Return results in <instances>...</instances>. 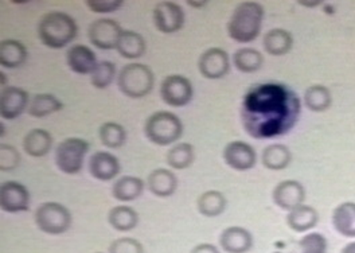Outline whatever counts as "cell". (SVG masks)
<instances>
[{"label": "cell", "mask_w": 355, "mask_h": 253, "mask_svg": "<svg viewBox=\"0 0 355 253\" xmlns=\"http://www.w3.org/2000/svg\"><path fill=\"white\" fill-rule=\"evenodd\" d=\"M299 111L295 93L277 85H261L245 97L241 119L250 137L272 138L291 130Z\"/></svg>", "instance_id": "1"}, {"label": "cell", "mask_w": 355, "mask_h": 253, "mask_svg": "<svg viewBox=\"0 0 355 253\" xmlns=\"http://www.w3.org/2000/svg\"><path fill=\"white\" fill-rule=\"evenodd\" d=\"M264 17L266 10L260 3H240L227 22L229 37L240 44L253 42L260 35Z\"/></svg>", "instance_id": "2"}, {"label": "cell", "mask_w": 355, "mask_h": 253, "mask_svg": "<svg viewBox=\"0 0 355 253\" xmlns=\"http://www.w3.org/2000/svg\"><path fill=\"white\" fill-rule=\"evenodd\" d=\"M76 21L62 11H50L44 14L38 24V37L44 46L62 49L77 35Z\"/></svg>", "instance_id": "3"}, {"label": "cell", "mask_w": 355, "mask_h": 253, "mask_svg": "<svg viewBox=\"0 0 355 253\" xmlns=\"http://www.w3.org/2000/svg\"><path fill=\"white\" fill-rule=\"evenodd\" d=\"M117 85L123 94L130 98H141L154 89V71L143 64H128L120 70Z\"/></svg>", "instance_id": "4"}, {"label": "cell", "mask_w": 355, "mask_h": 253, "mask_svg": "<svg viewBox=\"0 0 355 253\" xmlns=\"http://www.w3.org/2000/svg\"><path fill=\"white\" fill-rule=\"evenodd\" d=\"M183 124L175 114L159 111L150 116L144 125L147 139L157 146H170L180 139Z\"/></svg>", "instance_id": "5"}, {"label": "cell", "mask_w": 355, "mask_h": 253, "mask_svg": "<svg viewBox=\"0 0 355 253\" xmlns=\"http://www.w3.org/2000/svg\"><path fill=\"white\" fill-rule=\"evenodd\" d=\"M89 151V143L80 138L62 140L55 148V164L67 175H76L83 170Z\"/></svg>", "instance_id": "6"}, {"label": "cell", "mask_w": 355, "mask_h": 253, "mask_svg": "<svg viewBox=\"0 0 355 253\" xmlns=\"http://www.w3.org/2000/svg\"><path fill=\"white\" fill-rule=\"evenodd\" d=\"M35 224L47 234H62L71 227V213L58 202H44L35 210Z\"/></svg>", "instance_id": "7"}, {"label": "cell", "mask_w": 355, "mask_h": 253, "mask_svg": "<svg viewBox=\"0 0 355 253\" xmlns=\"http://www.w3.org/2000/svg\"><path fill=\"white\" fill-rule=\"evenodd\" d=\"M193 93L191 81L180 74H171L160 84L162 100L170 107L180 108L187 105L193 98Z\"/></svg>", "instance_id": "8"}, {"label": "cell", "mask_w": 355, "mask_h": 253, "mask_svg": "<svg viewBox=\"0 0 355 253\" xmlns=\"http://www.w3.org/2000/svg\"><path fill=\"white\" fill-rule=\"evenodd\" d=\"M124 30L116 21L101 18L89 26V41L93 46L101 50L116 49Z\"/></svg>", "instance_id": "9"}, {"label": "cell", "mask_w": 355, "mask_h": 253, "mask_svg": "<svg viewBox=\"0 0 355 253\" xmlns=\"http://www.w3.org/2000/svg\"><path fill=\"white\" fill-rule=\"evenodd\" d=\"M186 21L183 8L174 1H160L154 8V24L163 34L179 31Z\"/></svg>", "instance_id": "10"}, {"label": "cell", "mask_w": 355, "mask_h": 253, "mask_svg": "<svg viewBox=\"0 0 355 253\" xmlns=\"http://www.w3.org/2000/svg\"><path fill=\"white\" fill-rule=\"evenodd\" d=\"M198 69L207 80H220L230 70L229 54L220 47H210L200 54Z\"/></svg>", "instance_id": "11"}, {"label": "cell", "mask_w": 355, "mask_h": 253, "mask_svg": "<svg viewBox=\"0 0 355 253\" xmlns=\"http://www.w3.org/2000/svg\"><path fill=\"white\" fill-rule=\"evenodd\" d=\"M0 207L7 213H21L30 209V193L24 184L7 181L0 186Z\"/></svg>", "instance_id": "12"}, {"label": "cell", "mask_w": 355, "mask_h": 253, "mask_svg": "<svg viewBox=\"0 0 355 253\" xmlns=\"http://www.w3.org/2000/svg\"><path fill=\"white\" fill-rule=\"evenodd\" d=\"M223 159L229 167L237 171H246L256 166L257 155L250 144L241 140H236L225 146Z\"/></svg>", "instance_id": "13"}, {"label": "cell", "mask_w": 355, "mask_h": 253, "mask_svg": "<svg viewBox=\"0 0 355 253\" xmlns=\"http://www.w3.org/2000/svg\"><path fill=\"white\" fill-rule=\"evenodd\" d=\"M272 198L273 202L280 209L291 211L295 207L303 205L306 200V190L300 182L288 180L280 182L273 189Z\"/></svg>", "instance_id": "14"}, {"label": "cell", "mask_w": 355, "mask_h": 253, "mask_svg": "<svg viewBox=\"0 0 355 253\" xmlns=\"http://www.w3.org/2000/svg\"><path fill=\"white\" fill-rule=\"evenodd\" d=\"M28 104V93L22 88L6 87L0 93V115L4 120H14L22 115Z\"/></svg>", "instance_id": "15"}, {"label": "cell", "mask_w": 355, "mask_h": 253, "mask_svg": "<svg viewBox=\"0 0 355 253\" xmlns=\"http://www.w3.org/2000/svg\"><path fill=\"white\" fill-rule=\"evenodd\" d=\"M89 173L98 181H112L120 173V162L108 151H97L89 159Z\"/></svg>", "instance_id": "16"}, {"label": "cell", "mask_w": 355, "mask_h": 253, "mask_svg": "<svg viewBox=\"0 0 355 253\" xmlns=\"http://www.w3.org/2000/svg\"><path fill=\"white\" fill-rule=\"evenodd\" d=\"M220 244L226 253H248L253 248V236L241 227H230L222 232Z\"/></svg>", "instance_id": "17"}, {"label": "cell", "mask_w": 355, "mask_h": 253, "mask_svg": "<svg viewBox=\"0 0 355 253\" xmlns=\"http://www.w3.org/2000/svg\"><path fill=\"white\" fill-rule=\"evenodd\" d=\"M67 67L77 74H92L97 67L94 51L85 45H74L67 50Z\"/></svg>", "instance_id": "18"}, {"label": "cell", "mask_w": 355, "mask_h": 253, "mask_svg": "<svg viewBox=\"0 0 355 253\" xmlns=\"http://www.w3.org/2000/svg\"><path fill=\"white\" fill-rule=\"evenodd\" d=\"M147 184L154 195L159 198H167L177 191V175L167 168H156L148 175Z\"/></svg>", "instance_id": "19"}, {"label": "cell", "mask_w": 355, "mask_h": 253, "mask_svg": "<svg viewBox=\"0 0 355 253\" xmlns=\"http://www.w3.org/2000/svg\"><path fill=\"white\" fill-rule=\"evenodd\" d=\"M27 49L17 40H6L0 42V65L6 69L21 68L27 60Z\"/></svg>", "instance_id": "20"}, {"label": "cell", "mask_w": 355, "mask_h": 253, "mask_svg": "<svg viewBox=\"0 0 355 253\" xmlns=\"http://www.w3.org/2000/svg\"><path fill=\"white\" fill-rule=\"evenodd\" d=\"M53 146V137L49 131L42 128H34L23 139V150L27 155L34 158H42Z\"/></svg>", "instance_id": "21"}, {"label": "cell", "mask_w": 355, "mask_h": 253, "mask_svg": "<svg viewBox=\"0 0 355 253\" xmlns=\"http://www.w3.org/2000/svg\"><path fill=\"white\" fill-rule=\"evenodd\" d=\"M263 45L266 53L275 57L286 55L293 46L292 34L284 28H272L264 35Z\"/></svg>", "instance_id": "22"}, {"label": "cell", "mask_w": 355, "mask_h": 253, "mask_svg": "<svg viewBox=\"0 0 355 253\" xmlns=\"http://www.w3.org/2000/svg\"><path fill=\"white\" fill-rule=\"evenodd\" d=\"M335 230L349 238H355V202H343L334 209Z\"/></svg>", "instance_id": "23"}, {"label": "cell", "mask_w": 355, "mask_h": 253, "mask_svg": "<svg viewBox=\"0 0 355 253\" xmlns=\"http://www.w3.org/2000/svg\"><path fill=\"white\" fill-rule=\"evenodd\" d=\"M319 221V214L312 207L300 205L291 210L287 216V224L293 232L302 233L316 227Z\"/></svg>", "instance_id": "24"}, {"label": "cell", "mask_w": 355, "mask_h": 253, "mask_svg": "<svg viewBox=\"0 0 355 253\" xmlns=\"http://www.w3.org/2000/svg\"><path fill=\"white\" fill-rule=\"evenodd\" d=\"M144 191V182L137 177L125 175L116 181L112 189V194L117 201L131 202L137 200Z\"/></svg>", "instance_id": "25"}, {"label": "cell", "mask_w": 355, "mask_h": 253, "mask_svg": "<svg viewBox=\"0 0 355 253\" xmlns=\"http://www.w3.org/2000/svg\"><path fill=\"white\" fill-rule=\"evenodd\" d=\"M62 108H64V104L54 94L41 93V94H35L33 97V100L30 101L27 112H28V115L33 116V117L41 119V117L57 114Z\"/></svg>", "instance_id": "26"}, {"label": "cell", "mask_w": 355, "mask_h": 253, "mask_svg": "<svg viewBox=\"0 0 355 253\" xmlns=\"http://www.w3.org/2000/svg\"><path fill=\"white\" fill-rule=\"evenodd\" d=\"M116 49L121 57L128 60H136L143 57V54L147 50V44L143 35L135 31H124Z\"/></svg>", "instance_id": "27"}, {"label": "cell", "mask_w": 355, "mask_h": 253, "mask_svg": "<svg viewBox=\"0 0 355 253\" xmlns=\"http://www.w3.org/2000/svg\"><path fill=\"white\" fill-rule=\"evenodd\" d=\"M227 201L221 191L209 190L205 191L197 200V209L202 216L213 218L218 217L225 211Z\"/></svg>", "instance_id": "28"}, {"label": "cell", "mask_w": 355, "mask_h": 253, "mask_svg": "<svg viewBox=\"0 0 355 253\" xmlns=\"http://www.w3.org/2000/svg\"><path fill=\"white\" fill-rule=\"evenodd\" d=\"M108 221L113 229L119 232H130L135 229L139 223V214L131 207L119 205L112 207L108 213Z\"/></svg>", "instance_id": "29"}, {"label": "cell", "mask_w": 355, "mask_h": 253, "mask_svg": "<svg viewBox=\"0 0 355 253\" xmlns=\"http://www.w3.org/2000/svg\"><path fill=\"white\" fill-rule=\"evenodd\" d=\"M233 64L236 69L243 73H254L263 67V54L252 47H241L233 54Z\"/></svg>", "instance_id": "30"}, {"label": "cell", "mask_w": 355, "mask_h": 253, "mask_svg": "<svg viewBox=\"0 0 355 253\" xmlns=\"http://www.w3.org/2000/svg\"><path fill=\"white\" fill-rule=\"evenodd\" d=\"M263 164L269 170H284L292 159L288 147L284 144H269L263 151Z\"/></svg>", "instance_id": "31"}, {"label": "cell", "mask_w": 355, "mask_h": 253, "mask_svg": "<svg viewBox=\"0 0 355 253\" xmlns=\"http://www.w3.org/2000/svg\"><path fill=\"white\" fill-rule=\"evenodd\" d=\"M306 107L312 112H324L333 104V96L324 85H312L304 93Z\"/></svg>", "instance_id": "32"}, {"label": "cell", "mask_w": 355, "mask_h": 253, "mask_svg": "<svg viewBox=\"0 0 355 253\" xmlns=\"http://www.w3.org/2000/svg\"><path fill=\"white\" fill-rule=\"evenodd\" d=\"M194 162V147L189 143H178L167 152V164L175 170L189 168Z\"/></svg>", "instance_id": "33"}, {"label": "cell", "mask_w": 355, "mask_h": 253, "mask_svg": "<svg viewBox=\"0 0 355 253\" xmlns=\"http://www.w3.org/2000/svg\"><path fill=\"white\" fill-rule=\"evenodd\" d=\"M98 135L103 144L108 148H120L127 140L125 128L121 124L113 121L104 123L98 130Z\"/></svg>", "instance_id": "34"}, {"label": "cell", "mask_w": 355, "mask_h": 253, "mask_svg": "<svg viewBox=\"0 0 355 253\" xmlns=\"http://www.w3.org/2000/svg\"><path fill=\"white\" fill-rule=\"evenodd\" d=\"M116 76V65L111 61L98 62L90 74V84L96 89H107Z\"/></svg>", "instance_id": "35"}, {"label": "cell", "mask_w": 355, "mask_h": 253, "mask_svg": "<svg viewBox=\"0 0 355 253\" xmlns=\"http://www.w3.org/2000/svg\"><path fill=\"white\" fill-rule=\"evenodd\" d=\"M299 248L300 253H327L329 243L323 234L312 232L299 241Z\"/></svg>", "instance_id": "36"}, {"label": "cell", "mask_w": 355, "mask_h": 253, "mask_svg": "<svg viewBox=\"0 0 355 253\" xmlns=\"http://www.w3.org/2000/svg\"><path fill=\"white\" fill-rule=\"evenodd\" d=\"M21 163V155L14 146L1 144L0 146V170L1 171H12Z\"/></svg>", "instance_id": "37"}, {"label": "cell", "mask_w": 355, "mask_h": 253, "mask_svg": "<svg viewBox=\"0 0 355 253\" xmlns=\"http://www.w3.org/2000/svg\"><path fill=\"white\" fill-rule=\"evenodd\" d=\"M110 253H144V248L136 238L120 237L110 245Z\"/></svg>", "instance_id": "38"}, {"label": "cell", "mask_w": 355, "mask_h": 253, "mask_svg": "<svg viewBox=\"0 0 355 253\" xmlns=\"http://www.w3.org/2000/svg\"><path fill=\"white\" fill-rule=\"evenodd\" d=\"M124 4V0H87L90 11L96 14H111Z\"/></svg>", "instance_id": "39"}, {"label": "cell", "mask_w": 355, "mask_h": 253, "mask_svg": "<svg viewBox=\"0 0 355 253\" xmlns=\"http://www.w3.org/2000/svg\"><path fill=\"white\" fill-rule=\"evenodd\" d=\"M190 253H221L218 251V248L216 247V245H213V244H207V243H205V244H200V245H197V247H194L193 250H191V252Z\"/></svg>", "instance_id": "40"}, {"label": "cell", "mask_w": 355, "mask_h": 253, "mask_svg": "<svg viewBox=\"0 0 355 253\" xmlns=\"http://www.w3.org/2000/svg\"><path fill=\"white\" fill-rule=\"evenodd\" d=\"M340 253H355V241L345 245V248L340 251Z\"/></svg>", "instance_id": "41"}, {"label": "cell", "mask_w": 355, "mask_h": 253, "mask_svg": "<svg viewBox=\"0 0 355 253\" xmlns=\"http://www.w3.org/2000/svg\"><path fill=\"white\" fill-rule=\"evenodd\" d=\"M297 3H300L302 6H307V7H315V6L322 4L323 1H320V0H316V1H304V0H299Z\"/></svg>", "instance_id": "42"}, {"label": "cell", "mask_w": 355, "mask_h": 253, "mask_svg": "<svg viewBox=\"0 0 355 253\" xmlns=\"http://www.w3.org/2000/svg\"><path fill=\"white\" fill-rule=\"evenodd\" d=\"M190 6H193V7H197V8H200V7H205L209 1H206V0H202V1H193V0H189L187 1Z\"/></svg>", "instance_id": "43"}, {"label": "cell", "mask_w": 355, "mask_h": 253, "mask_svg": "<svg viewBox=\"0 0 355 253\" xmlns=\"http://www.w3.org/2000/svg\"><path fill=\"white\" fill-rule=\"evenodd\" d=\"M0 77H1V85L4 87V84H7V76L1 71V73H0Z\"/></svg>", "instance_id": "44"}, {"label": "cell", "mask_w": 355, "mask_h": 253, "mask_svg": "<svg viewBox=\"0 0 355 253\" xmlns=\"http://www.w3.org/2000/svg\"><path fill=\"white\" fill-rule=\"evenodd\" d=\"M96 253H103V252H96Z\"/></svg>", "instance_id": "45"}]
</instances>
